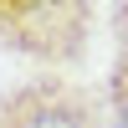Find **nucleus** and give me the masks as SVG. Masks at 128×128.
Masks as SVG:
<instances>
[{
    "label": "nucleus",
    "instance_id": "20e7f679",
    "mask_svg": "<svg viewBox=\"0 0 128 128\" xmlns=\"http://www.w3.org/2000/svg\"><path fill=\"white\" fill-rule=\"evenodd\" d=\"M113 128H128V108H118V113H113Z\"/></svg>",
    "mask_w": 128,
    "mask_h": 128
},
{
    "label": "nucleus",
    "instance_id": "7ed1b4c3",
    "mask_svg": "<svg viewBox=\"0 0 128 128\" xmlns=\"http://www.w3.org/2000/svg\"><path fill=\"white\" fill-rule=\"evenodd\" d=\"M113 36H118V51H113V72H108V108L118 113L128 108V0L113 5Z\"/></svg>",
    "mask_w": 128,
    "mask_h": 128
},
{
    "label": "nucleus",
    "instance_id": "f257e3e1",
    "mask_svg": "<svg viewBox=\"0 0 128 128\" xmlns=\"http://www.w3.org/2000/svg\"><path fill=\"white\" fill-rule=\"evenodd\" d=\"M98 10L87 0H0V51L41 72H77L87 62Z\"/></svg>",
    "mask_w": 128,
    "mask_h": 128
},
{
    "label": "nucleus",
    "instance_id": "f03ea898",
    "mask_svg": "<svg viewBox=\"0 0 128 128\" xmlns=\"http://www.w3.org/2000/svg\"><path fill=\"white\" fill-rule=\"evenodd\" d=\"M0 128H113V108L92 82L41 72L0 92Z\"/></svg>",
    "mask_w": 128,
    "mask_h": 128
}]
</instances>
